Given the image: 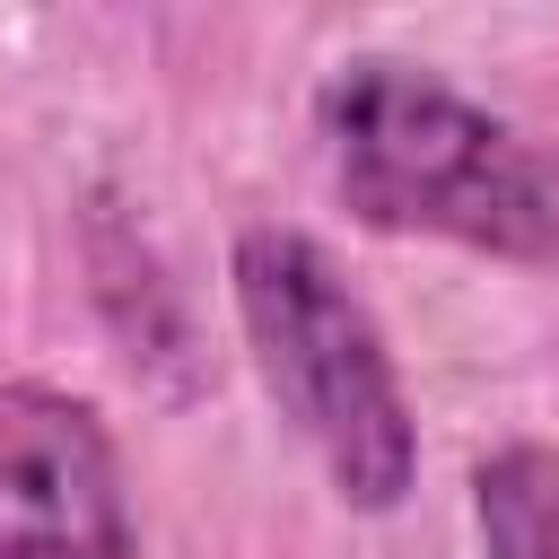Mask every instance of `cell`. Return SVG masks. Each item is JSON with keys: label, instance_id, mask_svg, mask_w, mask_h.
<instances>
[{"label": "cell", "instance_id": "cell-1", "mask_svg": "<svg viewBox=\"0 0 559 559\" xmlns=\"http://www.w3.org/2000/svg\"><path fill=\"white\" fill-rule=\"evenodd\" d=\"M332 192L376 236H437L489 262H559V157L454 79L349 52L314 96Z\"/></svg>", "mask_w": 559, "mask_h": 559}, {"label": "cell", "instance_id": "cell-2", "mask_svg": "<svg viewBox=\"0 0 559 559\" xmlns=\"http://www.w3.org/2000/svg\"><path fill=\"white\" fill-rule=\"evenodd\" d=\"M227 288L280 419L314 445L358 515H393L419 480V419L367 297L306 227H245L227 253Z\"/></svg>", "mask_w": 559, "mask_h": 559}, {"label": "cell", "instance_id": "cell-4", "mask_svg": "<svg viewBox=\"0 0 559 559\" xmlns=\"http://www.w3.org/2000/svg\"><path fill=\"white\" fill-rule=\"evenodd\" d=\"M472 524L480 559H559V454L507 437L472 463Z\"/></svg>", "mask_w": 559, "mask_h": 559}, {"label": "cell", "instance_id": "cell-3", "mask_svg": "<svg viewBox=\"0 0 559 559\" xmlns=\"http://www.w3.org/2000/svg\"><path fill=\"white\" fill-rule=\"evenodd\" d=\"M0 559H140L122 454L87 393L0 384Z\"/></svg>", "mask_w": 559, "mask_h": 559}]
</instances>
